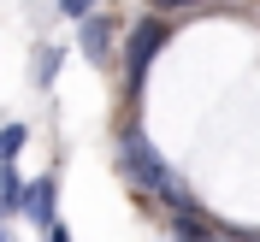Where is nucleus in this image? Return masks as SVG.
<instances>
[{
    "label": "nucleus",
    "mask_w": 260,
    "mask_h": 242,
    "mask_svg": "<svg viewBox=\"0 0 260 242\" xmlns=\"http://www.w3.org/2000/svg\"><path fill=\"white\" fill-rule=\"evenodd\" d=\"M118 171H124V183H130V189H142V195H154L166 178H172V165L154 154V142H148L136 124H124V130H118Z\"/></svg>",
    "instance_id": "f257e3e1"
},
{
    "label": "nucleus",
    "mask_w": 260,
    "mask_h": 242,
    "mask_svg": "<svg viewBox=\"0 0 260 242\" xmlns=\"http://www.w3.org/2000/svg\"><path fill=\"white\" fill-rule=\"evenodd\" d=\"M207 242H225V236H207Z\"/></svg>",
    "instance_id": "ddd939ff"
},
{
    "label": "nucleus",
    "mask_w": 260,
    "mask_h": 242,
    "mask_svg": "<svg viewBox=\"0 0 260 242\" xmlns=\"http://www.w3.org/2000/svg\"><path fill=\"white\" fill-rule=\"evenodd\" d=\"M59 12H65V18H77V24H83V18L95 12V0H59Z\"/></svg>",
    "instance_id": "9d476101"
},
{
    "label": "nucleus",
    "mask_w": 260,
    "mask_h": 242,
    "mask_svg": "<svg viewBox=\"0 0 260 242\" xmlns=\"http://www.w3.org/2000/svg\"><path fill=\"white\" fill-rule=\"evenodd\" d=\"M18 201H24V178H18L12 160H6V165H0V219H12Z\"/></svg>",
    "instance_id": "423d86ee"
},
{
    "label": "nucleus",
    "mask_w": 260,
    "mask_h": 242,
    "mask_svg": "<svg viewBox=\"0 0 260 242\" xmlns=\"http://www.w3.org/2000/svg\"><path fill=\"white\" fill-rule=\"evenodd\" d=\"M18 213H24L36 230H53V225H59V178H48V171H42L36 183H24V201H18Z\"/></svg>",
    "instance_id": "7ed1b4c3"
},
{
    "label": "nucleus",
    "mask_w": 260,
    "mask_h": 242,
    "mask_svg": "<svg viewBox=\"0 0 260 242\" xmlns=\"http://www.w3.org/2000/svg\"><path fill=\"white\" fill-rule=\"evenodd\" d=\"M24 142H30V124H0V165L18 160V154H24Z\"/></svg>",
    "instance_id": "0eeeda50"
},
{
    "label": "nucleus",
    "mask_w": 260,
    "mask_h": 242,
    "mask_svg": "<svg viewBox=\"0 0 260 242\" xmlns=\"http://www.w3.org/2000/svg\"><path fill=\"white\" fill-rule=\"evenodd\" d=\"M113 30H118V24H113V18H101V12H89V18H83L77 42H83V53H89L95 65H107V59H113Z\"/></svg>",
    "instance_id": "20e7f679"
},
{
    "label": "nucleus",
    "mask_w": 260,
    "mask_h": 242,
    "mask_svg": "<svg viewBox=\"0 0 260 242\" xmlns=\"http://www.w3.org/2000/svg\"><path fill=\"white\" fill-rule=\"evenodd\" d=\"M30 71H36V89H53V71H59V48H42Z\"/></svg>",
    "instance_id": "6e6552de"
},
{
    "label": "nucleus",
    "mask_w": 260,
    "mask_h": 242,
    "mask_svg": "<svg viewBox=\"0 0 260 242\" xmlns=\"http://www.w3.org/2000/svg\"><path fill=\"white\" fill-rule=\"evenodd\" d=\"M201 6H219V0H154V12L172 18V12H201Z\"/></svg>",
    "instance_id": "1a4fd4ad"
},
{
    "label": "nucleus",
    "mask_w": 260,
    "mask_h": 242,
    "mask_svg": "<svg viewBox=\"0 0 260 242\" xmlns=\"http://www.w3.org/2000/svg\"><path fill=\"white\" fill-rule=\"evenodd\" d=\"M0 242H12V236H6V225H0Z\"/></svg>",
    "instance_id": "f8f14e48"
},
{
    "label": "nucleus",
    "mask_w": 260,
    "mask_h": 242,
    "mask_svg": "<svg viewBox=\"0 0 260 242\" xmlns=\"http://www.w3.org/2000/svg\"><path fill=\"white\" fill-rule=\"evenodd\" d=\"M172 236H178V242H207L213 230L201 225V213H195V207H172Z\"/></svg>",
    "instance_id": "39448f33"
},
{
    "label": "nucleus",
    "mask_w": 260,
    "mask_h": 242,
    "mask_svg": "<svg viewBox=\"0 0 260 242\" xmlns=\"http://www.w3.org/2000/svg\"><path fill=\"white\" fill-rule=\"evenodd\" d=\"M172 42V24H166L160 12H148L142 24H130V42H124V95L136 100L148 83V65H154V53Z\"/></svg>",
    "instance_id": "f03ea898"
},
{
    "label": "nucleus",
    "mask_w": 260,
    "mask_h": 242,
    "mask_svg": "<svg viewBox=\"0 0 260 242\" xmlns=\"http://www.w3.org/2000/svg\"><path fill=\"white\" fill-rule=\"evenodd\" d=\"M48 242H71V230H65V225H53V230H48Z\"/></svg>",
    "instance_id": "9b49d317"
}]
</instances>
